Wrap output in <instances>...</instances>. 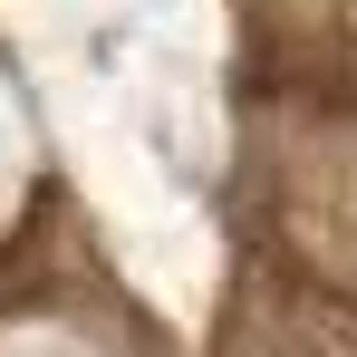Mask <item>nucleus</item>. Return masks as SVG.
I'll return each instance as SVG.
<instances>
[]
</instances>
